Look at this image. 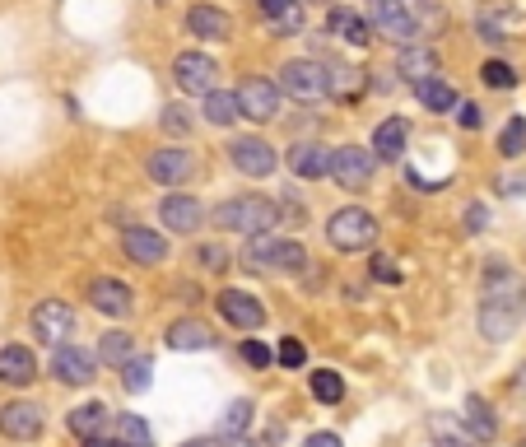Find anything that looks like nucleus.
I'll use <instances>...</instances> for the list:
<instances>
[{"label":"nucleus","mask_w":526,"mask_h":447,"mask_svg":"<svg viewBox=\"0 0 526 447\" xmlns=\"http://www.w3.org/2000/svg\"><path fill=\"white\" fill-rule=\"evenodd\" d=\"M405 136H410V126L401 117H387V122L373 131V149H378V159H401L405 154Z\"/></svg>","instance_id":"nucleus-27"},{"label":"nucleus","mask_w":526,"mask_h":447,"mask_svg":"<svg viewBox=\"0 0 526 447\" xmlns=\"http://www.w3.org/2000/svg\"><path fill=\"white\" fill-rule=\"evenodd\" d=\"M326 28H331L336 38H345L350 47H368V42H373V24L359 19L354 10H331L326 14Z\"/></svg>","instance_id":"nucleus-23"},{"label":"nucleus","mask_w":526,"mask_h":447,"mask_svg":"<svg viewBox=\"0 0 526 447\" xmlns=\"http://www.w3.org/2000/svg\"><path fill=\"white\" fill-rule=\"evenodd\" d=\"M308 387H312V396L322 401V406H336L340 396H345V378H340L336 368H317L308 378Z\"/></svg>","instance_id":"nucleus-32"},{"label":"nucleus","mask_w":526,"mask_h":447,"mask_svg":"<svg viewBox=\"0 0 526 447\" xmlns=\"http://www.w3.org/2000/svg\"><path fill=\"white\" fill-rule=\"evenodd\" d=\"M368 19L378 24V33L405 42V47L415 42V14L405 10V0H368Z\"/></svg>","instance_id":"nucleus-12"},{"label":"nucleus","mask_w":526,"mask_h":447,"mask_svg":"<svg viewBox=\"0 0 526 447\" xmlns=\"http://www.w3.org/2000/svg\"><path fill=\"white\" fill-rule=\"evenodd\" d=\"M89 308L103 312V317H131L135 294H131L126 280H117V275H98L94 285H89Z\"/></svg>","instance_id":"nucleus-11"},{"label":"nucleus","mask_w":526,"mask_h":447,"mask_svg":"<svg viewBox=\"0 0 526 447\" xmlns=\"http://www.w3.org/2000/svg\"><path fill=\"white\" fill-rule=\"evenodd\" d=\"M117 447H154V434L140 415H117Z\"/></svg>","instance_id":"nucleus-33"},{"label":"nucleus","mask_w":526,"mask_h":447,"mask_svg":"<svg viewBox=\"0 0 526 447\" xmlns=\"http://www.w3.org/2000/svg\"><path fill=\"white\" fill-rule=\"evenodd\" d=\"M373 173H378V159H373L368 149H359V145L331 149V168H326V177H336L345 191H364L368 182H373Z\"/></svg>","instance_id":"nucleus-5"},{"label":"nucleus","mask_w":526,"mask_h":447,"mask_svg":"<svg viewBox=\"0 0 526 447\" xmlns=\"http://www.w3.org/2000/svg\"><path fill=\"white\" fill-rule=\"evenodd\" d=\"M168 345H173V350H215V336H210V326L205 322L182 317V322L168 326Z\"/></svg>","instance_id":"nucleus-25"},{"label":"nucleus","mask_w":526,"mask_h":447,"mask_svg":"<svg viewBox=\"0 0 526 447\" xmlns=\"http://www.w3.org/2000/svg\"><path fill=\"white\" fill-rule=\"evenodd\" d=\"M173 80H177V89H182V94H215L219 66L205 52H182L173 61Z\"/></svg>","instance_id":"nucleus-8"},{"label":"nucleus","mask_w":526,"mask_h":447,"mask_svg":"<svg viewBox=\"0 0 526 447\" xmlns=\"http://www.w3.org/2000/svg\"><path fill=\"white\" fill-rule=\"evenodd\" d=\"M252 424V401H233L224 410V420H219V434L224 438H243V429Z\"/></svg>","instance_id":"nucleus-36"},{"label":"nucleus","mask_w":526,"mask_h":447,"mask_svg":"<svg viewBox=\"0 0 526 447\" xmlns=\"http://www.w3.org/2000/svg\"><path fill=\"white\" fill-rule=\"evenodd\" d=\"M243 359H247L252 368H270V364H275V350H270V345H261V340H247V345H243Z\"/></svg>","instance_id":"nucleus-44"},{"label":"nucleus","mask_w":526,"mask_h":447,"mask_svg":"<svg viewBox=\"0 0 526 447\" xmlns=\"http://www.w3.org/2000/svg\"><path fill=\"white\" fill-rule=\"evenodd\" d=\"M429 438H433V447H475V438L466 434L452 415H433V420H429Z\"/></svg>","instance_id":"nucleus-30"},{"label":"nucleus","mask_w":526,"mask_h":447,"mask_svg":"<svg viewBox=\"0 0 526 447\" xmlns=\"http://www.w3.org/2000/svg\"><path fill=\"white\" fill-rule=\"evenodd\" d=\"M303 447H345V443H340V434H312L303 438Z\"/></svg>","instance_id":"nucleus-48"},{"label":"nucleus","mask_w":526,"mask_h":447,"mask_svg":"<svg viewBox=\"0 0 526 447\" xmlns=\"http://www.w3.org/2000/svg\"><path fill=\"white\" fill-rule=\"evenodd\" d=\"M257 5L280 33H298L303 28V0H257Z\"/></svg>","instance_id":"nucleus-28"},{"label":"nucleus","mask_w":526,"mask_h":447,"mask_svg":"<svg viewBox=\"0 0 526 447\" xmlns=\"http://www.w3.org/2000/svg\"><path fill=\"white\" fill-rule=\"evenodd\" d=\"M98 359H108V364H126V359H131V331H117V326H112L108 336L98 340Z\"/></svg>","instance_id":"nucleus-35"},{"label":"nucleus","mask_w":526,"mask_h":447,"mask_svg":"<svg viewBox=\"0 0 526 447\" xmlns=\"http://www.w3.org/2000/svg\"><path fill=\"white\" fill-rule=\"evenodd\" d=\"M205 122L210 126H233L238 122V94H229V89L205 94Z\"/></svg>","instance_id":"nucleus-31"},{"label":"nucleus","mask_w":526,"mask_h":447,"mask_svg":"<svg viewBox=\"0 0 526 447\" xmlns=\"http://www.w3.org/2000/svg\"><path fill=\"white\" fill-rule=\"evenodd\" d=\"M280 94L298 98V103H317V98H326V66L322 61H289V66L280 70V84H275Z\"/></svg>","instance_id":"nucleus-6"},{"label":"nucleus","mask_w":526,"mask_h":447,"mask_svg":"<svg viewBox=\"0 0 526 447\" xmlns=\"http://www.w3.org/2000/svg\"><path fill=\"white\" fill-rule=\"evenodd\" d=\"M122 382H126V392H145L149 382H154V359H126Z\"/></svg>","instance_id":"nucleus-37"},{"label":"nucleus","mask_w":526,"mask_h":447,"mask_svg":"<svg viewBox=\"0 0 526 447\" xmlns=\"http://www.w3.org/2000/svg\"><path fill=\"white\" fill-rule=\"evenodd\" d=\"M415 98H419V103H424L429 112H452V108L461 103L457 89H452L447 80H424V84H415Z\"/></svg>","instance_id":"nucleus-29"},{"label":"nucleus","mask_w":526,"mask_h":447,"mask_svg":"<svg viewBox=\"0 0 526 447\" xmlns=\"http://www.w3.org/2000/svg\"><path fill=\"white\" fill-rule=\"evenodd\" d=\"M70 434H80V438H98L103 429H108V406L103 401H84L80 410H70Z\"/></svg>","instance_id":"nucleus-26"},{"label":"nucleus","mask_w":526,"mask_h":447,"mask_svg":"<svg viewBox=\"0 0 526 447\" xmlns=\"http://www.w3.org/2000/svg\"><path fill=\"white\" fill-rule=\"evenodd\" d=\"M326 168H331V149L317 145V140H298L289 149V173L294 177H326Z\"/></svg>","instance_id":"nucleus-21"},{"label":"nucleus","mask_w":526,"mask_h":447,"mask_svg":"<svg viewBox=\"0 0 526 447\" xmlns=\"http://www.w3.org/2000/svg\"><path fill=\"white\" fill-rule=\"evenodd\" d=\"M485 219H489V210L480 201L466 205V233H480V229H485Z\"/></svg>","instance_id":"nucleus-47"},{"label":"nucleus","mask_w":526,"mask_h":447,"mask_svg":"<svg viewBox=\"0 0 526 447\" xmlns=\"http://www.w3.org/2000/svg\"><path fill=\"white\" fill-rule=\"evenodd\" d=\"M84 447H112L108 438H84Z\"/></svg>","instance_id":"nucleus-51"},{"label":"nucleus","mask_w":526,"mask_h":447,"mask_svg":"<svg viewBox=\"0 0 526 447\" xmlns=\"http://www.w3.org/2000/svg\"><path fill=\"white\" fill-rule=\"evenodd\" d=\"M480 80H485L489 89H517V70L508 66V61H485V66H480Z\"/></svg>","instance_id":"nucleus-39"},{"label":"nucleus","mask_w":526,"mask_h":447,"mask_svg":"<svg viewBox=\"0 0 526 447\" xmlns=\"http://www.w3.org/2000/svg\"><path fill=\"white\" fill-rule=\"evenodd\" d=\"M238 117L275 122V117H280V89L270 80H247L243 89H238Z\"/></svg>","instance_id":"nucleus-13"},{"label":"nucleus","mask_w":526,"mask_h":447,"mask_svg":"<svg viewBox=\"0 0 526 447\" xmlns=\"http://www.w3.org/2000/svg\"><path fill=\"white\" fill-rule=\"evenodd\" d=\"M457 122L466 126V131H480V122H485V117H480V108H475V103H457Z\"/></svg>","instance_id":"nucleus-46"},{"label":"nucleus","mask_w":526,"mask_h":447,"mask_svg":"<svg viewBox=\"0 0 526 447\" xmlns=\"http://www.w3.org/2000/svg\"><path fill=\"white\" fill-rule=\"evenodd\" d=\"M159 219L173 233H196L205 224V205L196 201V196H168V201L159 205Z\"/></svg>","instance_id":"nucleus-19"},{"label":"nucleus","mask_w":526,"mask_h":447,"mask_svg":"<svg viewBox=\"0 0 526 447\" xmlns=\"http://www.w3.org/2000/svg\"><path fill=\"white\" fill-rule=\"evenodd\" d=\"M33 336L42 345H66V336H75V308H70L66 298H42L38 308H33Z\"/></svg>","instance_id":"nucleus-7"},{"label":"nucleus","mask_w":526,"mask_h":447,"mask_svg":"<svg viewBox=\"0 0 526 447\" xmlns=\"http://www.w3.org/2000/svg\"><path fill=\"white\" fill-rule=\"evenodd\" d=\"M513 387H517V396H526V364L517 368V378H513Z\"/></svg>","instance_id":"nucleus-50"},{"label":"nucleus","mask_w":526,"mask_h":447,"mask_svg":"<svg viewBox=\"0 0 526 447\" xmlns=\"http://www.w3.org/2000/svg\"><path fill=\"white\" fill-rule=\"evenodd\" d=\"M33 378H38V359H33V350H24V345H5V350H0V382H5V387H28Z\"/></svg>","instance_id":"nucleus-20"},{"label":"nucleus","mask_w":526,"mask_h":447,"mask_svg":"<svg viewBox=\"0 0 526 447\" xmlns=\"http://www.w3.org/2000/svg\"><path fill=\"white\" fill-rule=\"evenodd\" d=\"M42 429H47V415H42V406H33V401L0 406V434L14 438V443H33V438H42Z\"/></svg>","instance_id":"nucleus-9"},{"label":"nucleus","mask_w":526,"mask_h":447,"mask_svg":"<svg viewBox=\"0 0 526 447\" xmlns=\"http://www.w3.org/2000/svg\"><path fill=\"white\" fill-rule=\"evenodd\" d=\"M243 266L257 275H294L308 266V247L294 243V238H275V233H257L247 238Z\"/></svg>","instance_id":"nucleus-2"},{"label":"nucleus","mask_w":526,"mask_h":447,"mask_svg":"<svg viewBox=\"0 0 526 447\" xmlns=\"http://www.w3.org/2000/svg\"><path fill=\"white\" fill-rule=\"evenodd\" d=\"M396 70H401L410 84L438 80V56H433L429 47H401V56H396Z\"/></svg>","instance_id":"nucleus-22"},{"label":"nucleus","mask_w":526,"mask_h":447,"mask_svg":"<svg viewBox=\"0 0 526 447\" xmlns=\"http://www.w3.org/2000/svg\"><path fill=\"white\" fill-rule=\"evenodd\" d=\"M526 317V285L522 275L508 271L503 261H494L485 271V298H480V336L485 340H508Z\"/></svg>","instance_id":"nucleus-1"},{"label":"nucleus","mask_w":526,"mask_h":447,"mask_svg":"<svg viewBox=\"0 0 526 447\" xmlns=\"http://www.w3.org/2000/svg\"><path fill=\"white\" fill-rule=\"evenodd\" d=\"M196 261H201V271H224L233 257H229V247L205 243V247H196Z\"/></svg>","instance_id":"nucleus-40"},{"label":"nucleus","mask_w":526,"mask_h":447,"mask_svg":"<svg viewBox=\"0 0 526 447\" xmlns=\"http://www.w3.org/2000/svg\"><path fill=\"white\" fill-rule=\"evenodd\" d=\"M359 89H364V75L350 66H340V70H326V94H336V98H359Z\"/></svg>","instance_id":"nucleus-34"},{"label":"nucleus","mask_w":526,"mask_h":447,"mask_svg":"<svg viewBox=\"0 0 526 447\" xmlns=\"http://www.w3.org/2000/svg\"><path fill=\"white\" fill-rule=\"evenodd\" d=\"M191 447H252L247 438H219V443H191Z\"/></svg>","instance_id":"nucleus-49"},{"label":"nucleus","mask_w":526,"mask_h":447,"mask_svg":"<svg viewBox=\"0 0 526 447\" xmlns=\"http://www.w3.org/2000/svg\"><path fill=\"white\" fill-rule=\"evenodd\" d=\"M522 447H526V443H522Z\"/></svg>","instance_id":"nucleus-52"},{"label":"nucleus","mask_w":526,"mask_h":447,"mask_svg":"<svg viewBox=\"0 0 526 447\" xmlns=\"http://www.w3.org/2000/svg\"><path fill=\"white\" fill-rule=\"evenodd\" d=\"M163 131H168V136H187L191 131V112L187 108H163Z\"/></svg>","instance_id":"nucleus-41"},{"label":"nucleus","mask_w":526,"mask_h":447,"mask_svg":"<svg viewBox=\"0 0 526 447\" xmlns=\"http://www.w3.org/2000/svg\"><path fill=\"white\" fill-rule=\"evenodd\" d=\"M224 233H243V238H257L280 224V205L266 201V196H233V201H219L215 215H210Z\"/></svg>","instance_id":"nucleus-3"},{"label":"nucleus","mask_w":526,"mask_h":447,"mask_svg":"<svg viewBox=\"0 0 526 447\" xmlns=\"http://www.w3.org/2000/svg\"><path fill=\"white\" fill-rule=\"evenodd\" d=\"M191 173H196V154L191 149H154V159H149V177L159 187H182Z\"/></svg>","instance_id":"nucleus-15"},{"label":"nucleus","mask_w":526,"mask_h":447,"mask_svg":"<svg viewBox=\"0 0 526 447\" xmlns=\"http://www.w3.org/2000/svg\"><path fill=\"white\" fill-rule=\"evenodd\" d=\"M461 415H466V429H471L475 443H489V438L499 434V415L485 406V396H466Z\"/></svg>","instance_id":"nucleus-24"},{"label":"nucleus","mask_w":526,"mask_h":447,"mask_svg":"<svg viewBox=\"0 0 526 447\" xmlns=\"http://www.w3.org/2000/svg\"><path fill=\"white\" fill-rule=\"evenodd\" d=\"M52 378L66 387H89L98 378V354L80 350V345H61L52 359Z\"/></svg>","instance_id":"nucleus-10"},{"label":"nucleus","mask_w":526,"mask_h":447,"mask_svg":"<svg viewBox=\"0 0 526 447\" xmlns=\"http://www.w3.org/2000/svg\"><path fill=\"white\" fill-rule=\"evenodd\" d=\"M373 280H382V285H401V271L392 266V257H373Z\"/></svg>","instance_id":"nucleus-45"},{"label":"nucleus","mask_w":526,"mask_h":447,"mask_svg":"<svg viewBox=\"0 0 526 447\" xmlns=\"http://www.w3.org/2000/svg\"><path fill=\"white\" fill-rule=\"evenodd\" d=\"M229 154H233V163H238V173H247V177H270L275 173V149H270L261 136L233 140Z\"/></svg>","instance_id":"nucleus-16"},{"label":"nucleus","mask_w":526,"mask_h":447,"mask_svg":"<svg viewBox=\"0 0 526 447\" xmlns=\"http://www.w3.org/2000/svg\"><path fill=\"white\" fill-rule=\"evenodd\" d=\"M480 33H485V42H503L508 38V14H480Z\"/></svg>","instance_id":"nucleus-43"},{"label":"nucleus","mask_w":526,"mask_h":447,"mask_svg":"<svg viewBox=\"0 0 526 447\" xmlns=\"http://www.w3.org/2000/svg\"><path fill=\"white\" fill-rule=\"evenodd\" d=\"M219 317L229 326H243V331H257L266 322V308H261L257 294H247V289H224L219 294Z\"/></svg>","instance_id":"nucleus-14"},{"label":"nucleus","mask_w":526,"mask_h":447,"mask_svg":"<svg viewBox=\"0 0 526 447\" xmlns=\"http://www.w3.org/2000/svg\"><path fill=\"white\" fill-rule=\"evenodd\" d=\"M187 33L191 38H205V42H229L233 38V19L215 5H191L187 10Z\"/></svg>","instance_id":"nucleus-18"},{"label":"nucleus","mask_w":526,"mask_h":447,"mask_svg":"<svg viewBox=\"0 0 526 447\" xmlns=\"http://www.w3.org/2000/svg\"><path fill=\"white\" fill-rule=\"evenodd\" d=\"M499 154H503V159H517V154H526V117H513V122L503 126Z\"/></svg>","instance_id":"nucleus-38"},{"label":"nucleus","mask_w":526,"mask_h":447,"mask_svg":"<svg viewBox=\"0 0 526 447\" xmlns=\"http://www.w3.org/2000/svg\"><path fill=\"white\" fill-rule=\"evenodd\" d=\"M275 359H280L284 368H303V364H308V350H303V340L289 336V340L280 345V354H275Z\"/></svg>","instance_id":"nucleus-42"},{"label":"nucleus","mask_w":526,"mask_h":447,"mask_svg":"<svg viewBox=\"0 0 526 447\" xmlns=\"http://www.w3.org/2000/svg\"><path fill=\"white\" fill-rule=\"evenodd\" d=\"M122 247L135 266H159V261H168V238L154 229H140V224L122 233Z\"/></svg>","instance_id":"nucleus-17"},{"label":"nucleus","mask_w":526,"mask_h":447,"mask_svg":"<svg viewBox=\"0 0 526 447\" xmlns=\"http://www.w3.org/2000/svg\"><path fill=\"white\" fill-rule=\"evenodd\" d=\"M326 243L336 252H364V247L378 243V219L359 210V205H345V210L326 219Z\"/></svg>","instance_id":"nucleus-4"}]
</instances>
